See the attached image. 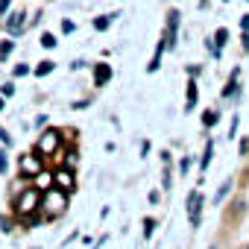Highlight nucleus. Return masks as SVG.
Returning a JSON list of instances; mask_svg holds the SVG:
<instances>
[{
    "label": "nucleus",
    "instance_id": "obj_1",
    "mask_svg": "<svg viewBox=\"0 0 249 249\" xmlns=\"http://www.w3.org/2000/svg\"><path fill=\"white\" fill-rule=\"evenodd\" d=\"M12 211H15V217H33L36 211H41V191L38 188H27L24 194H18L15 196V202H12Z\"/></svg>",
    "mask_w": 249,
    "mask_h": 249
},
{
    "label": "nucleus",
    "instance_id": "obj_2",
    "mask_svg": "<svg viewBox=\"0 0 249 249\" xmlns=\"http://www.w3.org/2000/svg\"><path fill=\"white\" fill-rule=\"evenodd\" d=\"M41 211H44L47 217H62V214L68 211V194L59 191L56 185H53L50 191H44V194H41Z\"/></svg>",
    "mask_w": 249,
    "mask_h": 249
},
{
    "label": "nucleus",
    "instance_id": "obj_3",
    "mask_svg": "<svg viewBox=\"0 0 249 249\" xmlns=\"http://www.w3.org/2000/svg\"><path fill=\"white\" fill-rule=\"evenodd\" d=\"M59 147H62V132L59 129H47V132L38 135V141H36L33 150L38 156H44V159H59Z\"/></svg>",
    "mask_w": 249,
    "mask_h": 249
},
{
    "label": "nucleus",
    "instance_id": "obj_4",
    "mask_svg": "<svg viewBox=\"0 0 249 249\" xmlns=\"http://www.w3.org/2000/svg\"><path fill=\"white\" fill-rule=\"evenodd\" d=\"M41 159H44V156H38L36 150L27 153V156H21V159H18V170H21V176H24V179H36V176L41 173Z\"/></svg>",
    "mask_w": 249,
    "mask_h": 249
},
{
    "label": "nucleus",
    "instance_id": "obj_5",
    "mask_svg": "<svg viewBox=\"0 0 249 249\" xmlns=\"http://www.w3.org/2000/svg\"><path fill=\"white\" fill-rule=\"evenodd\" d=\"M202 205H205V196H202L199 191H191V194H188V220H191L194 229H196L199 220H202Z\"/></svg>",
    "mask_w": 249,
    "mask_h": 249
},
{
    "label": "nucleus",
    "instance_id": "obj_6",
    "mask_svg": "<svg viewBox=\"0 0 249 249\" xmlns=\"http://www.w3.org/2000/svg\"><path fill=\"white\" fill-rule=\"evenodd\" d=\"M53 176H56V188H59V191H65L68 196L76 191V173H73L71 167H56V173H53Z\"/></svg>",
    "mask_w": 249,
    "mask_h": 249
},
{
    "label": "nucleus",
    "instance_id": "obj_7",
    "mask_svg": "<svg viewBox=\"0 0 249 249\" xmlns=\"http://www.w3.org/2000/svg\"><path fill=\"white\" fill-rule=\"evenodd\" d=\"M24 27H27V12H12L9 18H6V33L15 38V36H21L24 33Z\"/></svg>",
    "mask_w": 249,
    "mask_h": 249
},
{
    "label": "nucleus",
    "instance_id": "obj_8",
    "mask_svg": "<svg viewBox=\"0 0 249 249\" xmlns=\"http://www.w3.org/2000/svg\"><path fill=\"white\" fill-rule=\"evenodd\" d=\"M108 79H111V65L100 62V65L94 68V85H97V88H103V85H106Z\"/></svg>",
    "mask_w": 249,
    "mask_h": 249
},
{
    "label": "nucleus",
    "instance_id": "obj_9",
    "mask_svg": "<svg viewBox=\"0 0 249 249\" xmlns=\"http://www.w3.org/2000/svg\"><path fill=\"white\" fill-rule=\"evenodd\" d=\"M237 76H240V68H234L231 71V76H229V82H226V88H223V100H229V97H234L237 91H240V85H237Z\"/></svg>",
    "mask_w": 249,
    "mask_h": 249
},
{
    "label": "nucleus",
    "instance_id": "obj_10",
    "mask_svg": "<svg viewBox=\"0 0 249 249\" xmlns=\"http://www.w3.org/2000/svg\"><path fill=\"white\" fill-rule=\"evenodd\" d=\"M53 182H56V176H53V173H44V170H41V173H38V176L33 179V188H38V191L44 194V191H50V188H53Z\"/></svg>",
    "mask_w": 249,
    "mask_h": 249
},
{
    "label": "nucleus",
    "instance_id": "obj_11",
    "mask_svg": "<svg viewBox=\"0 0 249 249\" xmlns=\"http://www.w3.org/2000/svg\"><path fill=\"white\" fill-rule=\"evenodd\" d=\"M196 97H199V88H196V79L191 76V79H188V100H185V111H194Z\"/></svg>",
    "mask_w": 249,
    "mask_h": 249
},
{
    "label": "nucleus",
    "instance_id": "obj_12",
    "mask_svg": "<svg viewBox=\"0 0 249 249\" xmlns=\"http://www.w3.org/2000/svg\"><path fill=\"white\" fill-rule=\"evenodd\" d=\"M217 123H220V111H217V108H208V111L202 114V126L211 129V126H217Z\"/></svg>",
    "mask_w": 249,
    "mask_h": 249
},
{
    "label": "nucleus",
    "instance_id": "obj_13",
    "mask_svg": "<svg viewBox=\"0 0 249 249\" xmlns=\"http://www.w3.org/2000/svg\"><path fill=\"white\" fill-rule=\"evenodd\" d=\"M231 185H234V182L229 179V182H226V185H223V188H220V191L214 194V205H217V208H220V205L226 202V196H229V191H231Z\"/></svg>",
    "mask_w": 249,
    "mask_h": 249
},
{
    "label": "nucleus",
    "instance_id": "obj_14",
    "mask_svg": "<svg viewBox=\"0 0 249 249\" xmlns=\"http://www.w3.org/2000/svg\"><path fill=\"white\" fill-rule=\"evenodd\" d=\"M12 50H15V41H12V38L0 41V62H6V59L12 56Z\"/></svg>",
    "mask_w": 249,
    "mask_h": 249
},
{
    "label": "nucleus",
    "instance_id": "obj_15",
    "mask_svg": "<svg viewBox=\"0 0 249 249\" xmlns=\"http://www.w3.org/2000/svg\"><path fill=\"white\" fill-rule=\"evenodd\" d=\"M243 211H246V202H243L240 196H237V199H231V208H229V220H234V217H237V214H243Z\"/></svg>",
    "mask_w": 249,
    "mask_h": 249
},
{
    "label": "nucleus",
    "instance_id": "obj_16",
    "mask_svg": "<svg viewBox=\"0 0 249 249\" xmlns=\"http://www.w3.org/2000/svg\"><path fill=\"white\" fill-rule=\"evenodd\" d=\"M111 18H114V15H100V18H94V30L106 33V30L111 27Z\"/></svg>",
    "mask_w": 249,
    "mask_h": 249
},
{
    "label": "nucleus",
    "instance_id": "obj_17",
    "mask_svg": "<svg viewBox=\"0 0 249 249\" xmlns=\"http://www.w3.org/2000/svg\"><path fill=\"white\" fill-rule=\"evenodd\" d=\"M53 68H56V62H50V59H44V62H38V68H36L33 73H36V76H47V73H50Z\"/></svg>",
    "mask_w": 249,
    "mask_h": 249
},
{
    "label": "nucleus",
    "instance_id": "obj_18",
    "mask_svg": "<svg viewBox=\"0 0 249 249\" xmlns=\"http://www.w3.org/2000/svg\"><path fill=\"white\" fill-rule=\"evenodd\" d=\"M211 156H214V147H211V141H208V144H205V153H202V159H199V170H208Z\"/></svg>",
    "mask_w": 249,
    "mask_h": 249
},
{
    "label": "nucleus",
    "instance_id": "obj_19",
    "mask_svg": "<svg viewBox=\"0 0 249 249\" xmlns=\"http://www.w3.org/2000/svg\"><path fill=\"white\" fill-rule=\"evenodd\" d=\"M156 226H159V223H156V217H144V237H147V240L153 237V231H156Z\"/></svg>",
    "mask_w": 249,
    "mask_h": 249
},
{
    "label": "nucleus",
    "instance_id": "obj_20",
    "mask_svg": "<svg viewBox=\"0 0 249 249\" xmlns=\"http://www.w3.org/2000/svg\"><path fill=\"white\" fill-rule=\"evenodd\" d=\"M56 44H59V41H56V36H53V33H44V36H41V47H47V50H53Z\"/></svg>",
    "mask_w": 249,
    "mask_h": 249
},
{
    "label": "nucleus",
    "instance_id": "obj_21",
    "mask_svg": "<svg viewBox=\"0 0 249 249\" xmlns=\"http://www.w3.org/2000/svg\"><path fill=\"white\" fill-rule=\"evenodd\" d=\"M173 188V179H170V164H164V182H161V191H170Z\"/></svg>",
    "mask_w": 249,
    "mask_h": 249
},
{
    "label": "nucleus",
    "instance_id": "obj_22",
    "mask_svg": "<svg viewBox=\"0 0 249 249\" xmlns=\"http://www.w3.org/2000/svg\"><path fill=\"white\" fill-rule=\"evenodd\" d=\"M0 94H3V97H12V94H15V82H3V85H0Z\"/></svg>",
    "mask_w": 249,
    "mask_h": 249
},
{
    "label": "nucleus",
    "instance_id": "obj_23",
    "mask_svg": "<svg viewBox=\"0 0 249 249\" xmlns=\"http://www.w3.org/2000/svg\"><path fill=\"white\" fill-rule=\"evenodd\" d=\"M0 144H3V147H12V135H9L3 126H0Z\"/></svg>",
    "mask_w": 249,
    "mask_h": 249
},
{
    "label": "nucleus",
    "instance_id": "obj_24",
    "mask_svg": "<svg viewBox=\"0 0 249 249\" xmlns=\"http://www.w3.org/2000/svg\"><path fill=\"white\" fill-rule=\"evenodd\" d=\"M9 164H6V150H0V173H6Z\"/></svg>",
    "mask_w": 249,
    "mask_h": 249
},
{
    "label": "nucleus",
    "instance_id": "obj_25",
    "mask_svg": "<svg viewBox=\"0 0 249 249\" xmlns=\"http://www.w3.org/2000/svg\"><path fill=\"white\" fill-rule=\"evenodd\" d=\"M30 73V65H15V76H27Z\"/></svg>",
    "mask_w": 249,
    "mask_h": 249
},
{
    "label": "nucleus",
    "instance_id": "obj_26",
    "mask_svg": "<svg viewBox=\"0 0 249 249\" xmlns=\"http://www.w3.org/2000/svg\"><path fill=\"white\" fill-rule=\"evenodd\" d=\"M179 170H182V176H185V173L191 170V156H185V159H182V164H179Z\"/></svg>",
    "mask_w": 249,
    "mask_h": 249
},
{
    "label": "nucleus",
    "instance_id": "obj_27",
    "mask_svg": "<svg viewBox=\"0 0 249 249\" xmlns=\"http://www.w3.org/2000/svg\"><path fill=\"white\" fill-rule=\"evenodd\" d=\"M237 150H240V156H246V153H249V138H243V141H240V147H237Z\"/></svg>",
    "mask_w": 249,
    "mask_h": 249
},
{
    "label": "nucleus",
    "instance_id": "obj_28",
    "mask_svg": "<svg viewBox=\"0 0 249 249\" xmlns=\"http://www.w3.org/2000/svg\"><path fill=\"white\" fill-rule=\"evenodd\" d=\"M240 33H249V15L240 18Z\"/></svg>",
    "mask_w": 249,
    "mask_h": 249
},
{
    "label": "nucleus",
    "instance_id": "obj_29",
    "mask_svg": "<svg viewBox=\"0 0 249 249\" xmlns=\"http://www.w3.org/2000/svg\"><path fill=\"white\" fill-rule=\"evenodd\" d=\"M240 44H243V50L249 53V33H240Z\"/></svg>",
    "mask_w": 249,
    "mask_h": 249
},
{
    "label": "nucleus",
    "instance_id": "obj_30",
    "mask_svg": "<svg viewBox=\"0 0 249 249\" xmlns=\"http://www.w3.org/2000/svg\"><path fill=\"white\" fill-rule=\"evenodd\" d=\"M9 6H12V0H0V15H6Z\"/></svg>",
    "mask_w": 249,
    "mask_h": 249
},
{
    "label": "nucleus",
    "instance_id": "obj_31",
    "mask_svg": "<svg viewBox=\"0 0 249 249\" xmlns=\"http://www.w3.org/2000/svg\"><path fill=\"white\" fill-rule=\"evenodd\" d=\"M62 33H73V21H65L62 24Z\"/></svg>",
    "mask_w": 249,
    "mask_h": 249
},
{
    "label": "nucleus",
    "instance_id": "obj_32",
    "mask_svg": "<svg viewBox=\"0 0 249 249\" xmlns=\"http://www.w3.org/2000/svg\"><path fill=\"white\" fill-rule=\"evenodd\" d=\"M0 108H3V94H0Z\"/></svg>",
    "mask_w": 249,
    "mask_h": 249
},
{
    "label": "nucleus",
    "instance_id": "obj_33",
    "mask_svg": "<svg viewBox=\"0 0 249 249\" xmlns=\"http://www.w3.org/2000/svg\"><path fill=\"white\" fill-rule=\"evenodd\" d=\"M211 249H217V246H211Z\"/></svg>",
    "mask_w": 249,
    "mask_h": 249
},
{
    "label": "nucleus",
    "instance_id": "obj_34",
    "mask_svg": "<svg viewBox=\"0 0 249 249\" xmlns=\"http://www.w3.org/2000/svg\"><path fill=\"white\" fill-rule=\"evenodd\" d=\"M246 249H249V243H246Z\"/></svg>",
    "mask_w": 249,
    "mask_h": 249
}]
</instances>
